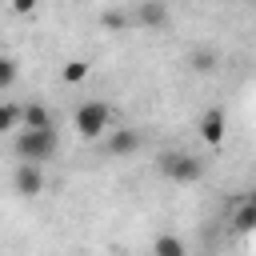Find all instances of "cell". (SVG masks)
Segmentation results:
<instances>
[{
    "instance_id": "obj_1",
    "label": "cell",
    "mask_w": 256,
    "mask_h": 256,
    "mask_svg": "<svg viewBox=\"0 0 256 256\" xmlns=\"http://www.w3.org/2000/svg\"><path fill=\"white\" fill-rule=\"evenodd\" d=\"M56 148H60V136H56V128H52V124H48V128H20V132H16V140H12L16 160H36V164L52 160V156H56Z\"/></svg>"
},
{
    "instance_id": "obj_2",
    "label": "cell",
    "mask_w": 256,
    "mask_h": 256,
    "mask_svg": "<svg viewBox=\"0 0 256 256\" xmlns=\"http://www.w3.org/2000/svg\"><path fill=\"white\" fill-rule=\"evenodd\" d=\"M72 128H76L80 140H100V136L112 128V108H108L104 100H84V104H76V112H72Z\"/></svg>"
},
{
    "instance_id": "obj_3",
    "label": "cell",
    "mask_w": 256,
    "mask_h": 256,
    "mask_svg": "<svg viewBox=\"0 0 256 256\" xmlns=\"http://www.w3.org/2000/svg\"><path fill=\"white\" fill-rule=\"evenodd\" d=\"M156 172L172 184H196L204 176V160H196L192 152H164L156 160Z\"/></svg>"
},
{
    "instance_id": "obj_4",
    "label": "cell",
    "mask_w": 256,
    "mask_h": 256,
    "mask_svg": "<svg viewBox=\"0 0 256 256\" xmlns=\"http://www.w3.org/2000/svg\"><path fill=\"white\" fill-rule=\"evenodd\" d=\"M12 188L20 192V196H40L44 192V168L36 164V160H20L16 164V172H12Z\"/></svg>"
},
{
    "instance_id": "obj_5",
    "label": "cell",
    "mask_w": 256,
    "mask_h": 256,
    "mask_svg": "<svg viewBox=\"0 0 256 256\" xmlns=\"http://www.w3.org/2000/svg\"><path fill=\"white\" fill-rule=\"evenodd\" d=\"M196 132H200V140H204L208 148H220V144H224V132H228L224 108H208V112L196 120Z\"/></svg>"
},
{
    "instance_id": "obj_6",
    "label": "cell",
    "mask_w": 256,
    "mask_h": 256,
    "mask_svg": "<svg viewBox=\"0 0 256 256\" xmlns=\"http://www.w3.org/2000/svg\"><path fill=\"white\" fill-rule=\"evenodd\" d=\"M108 156H132L140 152V132L136 128H108Z\"/></svg>"
},
{
    "instance_id": "obj_7",
    "label": "cell",
    "mask_w": 256,
    "mask_h": 256,
    "mask_svg": "<svg viewBox=\"0 0 256 256\" xmlns=\"http://www.w3.org/2000/svg\"><path fill=\"white\" fill-rule=\"evenodd\" d=\"M136 24H140V28H164V24H168V8H164V0H140V8H136Z\"/></svg>"
},
{
    "instance_id": "obj_8",
    "label": "cell",
    "mask_w": 256,
    "mask_h": 256,
    "mask_svg": "<svg viewBox=\"0 0 256 256\" xmlns=\"http://www.w3.org/2000/svg\"><path fill=\"white\" fill-rule=\"evenodd\" d=\"M48 124H52V112H48L44 104L32 100V104L20 108V128H48Z\"/></svg>"
},
{
    "instance_id": "obj_9",
    "label": "cell",
    "mask_w": 256,
    "mask_h": 256,
    "mask_svg": "<svg viewBox=\"0 0 256 256\" xmlns=\"http://www.w3.org/2000/svg\"><path fill=\"white\" fill-rule=\"evenodd\" d=\"M232 228H236V232H252V228H256V192L244 196V204H240L236 216H232Z\"/></svg>"
},
{
    "instance_id": "obj_10",
    "label": "cell",
    "mask_w": 256,
    "mask_h": 256,
    "mask_svg": "<svg viewBox=\"0 0 256 256\" xmlns=\"http://www.w3.org/2000/svg\"><path fill=\"white\" fill-rule=\"evenodd\" d=\"M188 68L200 72V76H208V72L216 68V52H212V48H192V52H188Z\"/></svg>"
},
{
    "instance_id": "obj_11",
    "label": "cell",
    "mask_w": 256,
    "mask_h": 256,
    "mask_svg": "<svg viewBox=\"0 0 256 256\" xmlns=\"http://www.w3.org/2000/svg\"><path fill=\"white\" fill-rule=\"evenodd\" d=\"M88 72H92V68H88V60H68V64L60 68V80H64V84H84V80H88Z\"/></svg>"
},
{
    "instance_id": "obj_12",
    "label": "cell",
    "mask_w": 256,
    "mask_h": 256,
    "mask_svg": "<svg viewBox=\"0 0 256 256\" xmlns=\"http://www.w3.org/2000/svg\"><path fill=\"white\" fill-rule=\"evenodd\" d=\"M12 84H16V60L0 48V92H8Z\"/></svg>"
},
{
    "instance_id": "obj_13",
    "label": "cell",
    "mask_w": 256,
    "mask_h": 256,
    "mask_svg": "<svg viewBox=\"0 0 256 256\" xmlns=\"http://www.w3.org/2000/svg\"><path fill=\"white\" fill-rule=\"evenodd\" d=\"M160 256H184V240L180 236H156V244H152Z\"/></svg>"
},
{
    "instance_id": "obj_14",
    "label": "cell",
    "mask_w": 256,
    "mask_h": 256,
    "mask_svg": "<svg viewBox=\"0 0 256 256\" xmlns=\"http://www.w3.org/2000/svg\"><path fill=\"white\" fill-rule=\"evenodd\" d=\"M20 128V108L16 104H0V136Z\"/></svg>"
},
{
    "instance_id": "obj_15",
    "label": "cell",
    "mask_w": 256,
    "mask_h": 256,
    "mask_svg": "<svg viewBox=\"0 0 256 256\" xmlns=\"http://www.w3.org/2000/svg\"><path fill=\"white\" fill-rule=\"evenodd\" d=\"M100 28L104 32H124L128 28V12H104L100 16Z\"/></svg>"
},
{
    "instance_id": "obj_16",
    "label": "cell",
    "mask_w": 256,
    "mask_h": 256,
    "mask_svg": "<svg viewBox=\"0 0 256 256\" xmlns=\"http://www.w3.org/2000/svg\"><path fill=\"white\" fill-rule=\"evenodd\" d=\"M36 4L40 0H12V12L16 16H28V12H36Z\"/></svg>"
},
{
    "instance_id": "obj_17",
    "label": "cell",
    "mask_w": 256,
    "mask_h": 256,
    "mask_svg": "<svg viewBox=\"0 0 256 256\" xmlns=\"http://www.w3.org/2000/svg\"><path fill=\"white\" fill-rule=\"evenodd\" d=\"M80 4H84V0H80Z\"/></svg>"
}]
</instances>
